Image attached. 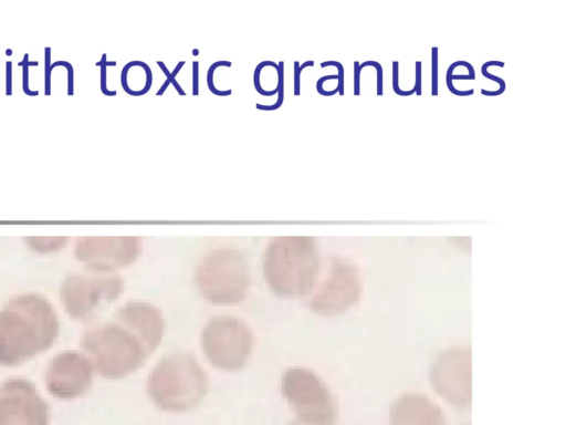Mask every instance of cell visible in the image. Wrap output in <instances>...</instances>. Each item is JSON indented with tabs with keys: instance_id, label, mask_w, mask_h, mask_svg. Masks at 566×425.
I'll list each match as a JSON object with an SVG mask.
<instances>
[{
	"instance_id": "obj_15",
	"label": "cell",
	"mask_w": 566,
	"mask_h": 425,
	"mask_svg": "<svg viewBox=\"0 0 566 425\" xmlns=\"http://www.w3.org/2000/svg\"><path fill=\"white\" fill-rule=\"evenodd\" d=\"M490 65H499V66H504V62H501V61H489V62H485L482 68H481V72L483 74V76H485L486 79H490L494 82H497L500 87L497 91H486L484 89L481 90V93L483 95H489V96H494V95H499V94H502L504 91H505V82L503 79H501L500 76H496V75H493L491 73H489L486 71L488 66Z\"/></svg>"
},
{
	"instance_id": "obj_24",
	"label": "cell",
	"mask_w": 566,
	"mask_h": 425,
	"mask_svg": "<svg viewBox=\"0 0 566 425\" xmlns=\"http://www.w3.org/2000/svg\"><path fill=\"white\" fill-rule=\"evenodd\" d=\"M56 65H65L66 69H67V93L69 94H72L73 93V68L70 63L65 62V61H57L55 62L54 64L51 65V68L53 66H56Z\"/></svg>"
},
{
	"instance_id": "obj_8",
	"label": "cell",
	"mask_w": 566,
	"mask_h": 425,
	"mask_svg": "<svg viewBox=\"0 0 566 425\" xmlns=\"http://www.w3.org/2000/svg\"><path fill=\"white\" fill-rule=\"evenodd\" d=\"M361 293L363 280L358 268L334 259L325 280L311 298L310 308L322 315L338 314L358 303Z\"/></svg>"
},
{
	"instance_id": "obj_13",
	"label": "cell",
	"mask_w": 566,
	"mask_h": 425,
	"mask_svg": "<svg viewBox=\"0 0 566 425\" xmlns=\"http://www.w3.org/2000/svg\"><path fill=\"white\" fill-rule=\"evenodd\" d=\"M66 238H28L29 245L36 250H54L59 249L66 242Z\"/></svg>"
},
{
	"instance_id": "obj_10",
	"label": "cell",
	"mask_w": 566,
	"mask_h": 425,
	"mask_svg": "<svg viewBox=\"0 0 566 425\" xmlns=\"http://www.w3.org/2000/svg\"><path fill=\"white\" fill-rule=\"evenodd\" d=\"M118 318L139 339L148 354L160 344L164 318L156 307L140 301L129 302L119 310Z\"/></svg>"
},
{
	"instance_id": "obj_31",
	"label": "cell",
	"mask_w": 566,
	"mask_h": 425,
	"mask_svg": "<svg viewBox=\"0 0 566 425\" xmlns=\"http://www.w3.org/2000/svg\"><path fill=\"white\" fill-rule=\"evenodd\" d=\"M198 52H199L198 50H193V55H198L199 54Z\"/></svg>"
},
{
	"instance_id": "obj_2",
	"label": "cell",
	"mask_w": 566,
	"mask_h": 425,
	"mask_svg": "<svg viewBox=\"0 0 566 425\" xmlns=\"http://www.w3.org/2000/svg\"><path fill=\"white\" fill-rule=\"evenodd\" d=\"M151 402L166 412L195 408L208 392V377L189 353L170 354L153 369L147 384Z\"/></svg>"
},
{
	"instance_id": "obj_5",
	"label": "cell",
	"mask_w": 566,
	"mask_h": 425,
	"mask_svg": "<svg viewBox=\"0 0 566 425\" xmlns=\"http://www.w3.org/2000/svg\"><path fill=\"white\" fill-rule=\"evenodd\" d=\"M86 348L97 371L106 377H123L137 370L148 352L124 325H103L87 335Z\"/></svg>"
},
{
	"instance_id": "obj_21",
	"label": "cell",
	"mask_w": 566,
	"mask_h": 425,
	"mask_svg": "<svg viewBox=\"0 0 566 425\" xmlns=\"http://www.w3.org/2000/svg\"><path fill=\"white\" fill-rule=\"evenodd\" d=\"M314 65L313 61H306L302 65L297 61L294 62V94H300V76L304 68Z\"/></svg>"
},
{
	"instance_id": "obj_6",
	"label": "cell",
	"mask_w": 566,
	"mask_h": 425,
	"mask_svg": "<svg viewBox=\"0 0 566 425\" xmlns=\"http://www.w3.org/2000/svg\"><path fill=\"white\" fill-rule=\"evenodd\" d=\"M201 345L209 362L221 370L237 371L248 362L253 336L239 319L218 315L209 320L202 331Z\"/></svg>"
},
{
	"instance_id": "obj_22",
	"label": "cell",
	"mask_w": 566,
	"mask_h": 425,
	"mask_svg": "<svg viewBox=\"0 0 566 425\" xmlns=\"http://www.w3.org/2000/svg\"><path fill=\"white\" fill-rule=\"evenodd\" d=\"M328 65H334V66H336L338 69V83H337L336 89L338 90V93L340 95H343L344 94V68L337 61H326V62H322L321 63L322 68H325V66H328Z\"/></svg>"
},
{
	"instance_id": "obj_12",
	"label": "cell",
	"mask_w": 566,
	"mask_h": 425,
	"mask_svg": "<svg viewBox=\"0 0 566 425\" xmlns=\"http://www.w3.org/2000/svg\"><path fill=\"white\" fill-rule=\"evenodd\" d=\"M463 62L464 61H455L453 62L449 68H448V71H447V86L449 89V91L455 95H460V96H467V95H471L474 93V91L471 89L469 91H458L453 84H452V80H474L475 76H472L470 74H465V75H452V72L453 70L458 66V65H463Z\"/></svg>"
},
{
	"instance_id": "obj_1",
	"label": "cell",
	"mask_w": 566,
	"mask_h": 425,
	"mask_svg": "<svg viewBox=\"0 0 566 425\" xmlns=\"http://www.w3.org/2000/svg\"><path fill=\"white\" fill-rule=\"evenodd\" d=\"M263 274L269 288L287 298L308 293L316 282L319 257L312 237L285 236L272 239L263 253Z\"/></svg>"
},
{
	"instance_id": "obj_23",
	"label": "cell",
	"mask_w": 566,
	"mask_h": 425,
	"mask_svg": "<svg viewBox=\"0 0 566 425\" xmlns=\"http://www.w3.org/2000/svg\"><path fill=\"white\" fill-rule=\"evenodd\" d=\"M367 65H371V66H375L376 68V72H377V94L378 95H381L382 94V68L380 65L379 62H376V61H366L361 64H359V68L360 70Z\"/></svg>"
},
{
	"instance_id": "obj_9",
	"label": "cell",
	"mask_w": 566,
	"mask_h": 425,
	"mask_svg": "<svg viewBox=\"0 0 566 425\" xmlns=\"http://www.w3.org/2000/svg\"><path fill=\"white\" fill-rule=\"evenodd\" d=\"M142 250L139 237H90L77 242L78 258L90 261L92 267L109 270L134 262Z\"/></svg>"
},
{
	"instance_id": "obj_19",
	"label": "cell",
	"mask_w": 566,
	"mask_h": 425,
	"mask_svg": "<svg viewBox=\"0 0 566 425\" xmlns=\"http://www.w3.org/2000/svg\"><path fill=\"white\" fill-rule=\"evenodd\" d=\"M105 59H106V55L104 54L102 58V61L99 63H97L98 65H101V89H102V92L106 95H115L116 91L111 92L106 87V66L115 65V62L108 63L105 61Z\"/></svg>"
},
{
	"instance_id": "obj_26",
	"label": "cell",
	"mask_w": 566,
	"mask_h": 425,
	"mask_svg": "<svg viewBox=\"0 0 566 425\" xmlns=\"http://www.w3.org/2000/svg\"><path fill=\"white\" fill-rule=\"evenodd\" d=\"M360 68L359 62H354V94H359Z\"/></svg>"
},
{
	"instance_id": "obj_14",
	"label": "cell",
	"mask_w": 566,
	"mask_h": 425,
	"mask_svg": "<svg viewBox=\"0 0 566 425\" xmlns=\"http://www.w3.org/2000/svg\"><path fill=\"white\" fill-rule=\"evenodd\" d=\"M277 100L272 105L256 104L259 110L272 111L279 108L284 101V62L281 61L277 64Z\"/></svg>"
},
{
	"instance_id": "obj_17",
	"label": "cell",
	"mask_w": 566,
	"mask_h": 425,
	"mask_svg": "<svg viewBox=\"0 0 566 425\" xmlns=\"http://www.w3.org/2000/svg\"><path fill=\"white\" fill-rule=\"evenodd\" d=\"M431 94H438V48L431 49Z\"/></svg>"
},
{
	"instance_id": "obj_3",
	"label": "cell",
	"mask_w": 566,
	"mask_h": 425,
	"mask_svg": "<svg viewBox=\"0 0 566 425\" xmlns=\"http://www.w3.org/2000/svg\"><path fill=\"white\" fill-rule=\"evenodd\" d=\"M195 279L202 297L214 304L239 303L249 289L245 258L239 249L231 247L208 252L198 265Z\"/></svg>"
},
{
	"instance_id": "obj_20",
	"label": "cell",
	"mask_w": 566,
	"mask_h": 425,
	"mask_svg": "<svg viewBox=\"0 0 566 425\" xmlns=\"http://www.w3.org/2000/svg\"><path fill=\"white\" fill-rule=\"evenodd\" d=\"M28 58H29V55L25 54L24 58H23V61L20 63V65L23 66V76H22V79H23V91L25 93H28L29 95H35V94H38V92H31L30 89H29V85H28L29 75H28V73H29V65H36L38 62L35 61V62H31L30 63V62H28Z\"/></svg>"
},
{
	"instance_id": "obj_25",
	"label": "cell",
	"mask_w": 566,
	"mask_h": 425,
	"mask_svg": "<svg viewBox=\"0 0 566 425\" xmlns=\"http://www.w3.org/2000/svg\"><path fill=\"white\" fill-rule=\"evenodd\" d=\"M192 94H199V62L193 61L192 63Z\"/></svg>"
},
{
	"instance_id": "obj_7",
	"label": "cell",
	"mask_w": 566,
	"mask_h": 425,
	"mask_svg": "<svg viewBox=\"0 0 566 425\" xmlns=\"http://www.w3.org/2000/svg\"><path fill=\"white\" fill-rule=\"evenodd\" d=\"M431 387L447 403L464 408L471 404V349L452 345L440 352L429 370Z\"/></svg>"
},
{
	"instance_id": "obj_27",
	"label": "cell",
	"mask_w": 566,
	"mask_h": 425,
	"mask_svg": "<svg viewBox=\"0 0 566 425\" xmlns=\"http://www.w3.org/2000/svg\"><path fill=\"white\" fill-rule=\"evenodd\" d=\"M415 91L416 94H421V62H416V82H415Z\"/></svg>"
},
{
	"instance_id": "obj_16",
	"label": "cell",
	"mask_w": 566,
	"mask_h": 425,
	"mask_svg": "<svg viewBox=\"0 0 566 425\" xmlns=\"http://www.w3.org/2000/svg\"><path fill=\"white\" fill-rule=\"evenodd\" d=\"M157 63H158V65L160 66V69L163 70V72H164V73L166 74V76H167V80H166V81H165V83L161 85L160 90L157 92V95L163 94V93L166 91V89L168 87V85H169V84H172V85L176 87V90H177V92H178L179 94L185 95V94H186V93H185V91L180 87V85H179V84L176 82V80H175L176 74H177V73L179 72V70L182 68V65L185 64V61H180V62L176 65V68H175V70H174L172 72H170L161 61H158Z\"/></svg>"
},
{
	"instance_id": "obj_29",
	"label": "cell",
	"mask_w": 566,
	"mask_h": 425,
	"mask_svg": "<svg viewBox=\"0 0 566 425\" xmlns=\"http://www.w3.org/2000/svg\"><path fill=\"white\" fill-rule=\"evenodd\" d=\"M46 51V76H45V80H46V94H50V69H52L51 66L49 68V61H50V49L46 48L45 49Z\"/></svg>"
},
{
	"instance_id": "obj_30",
	"label": "cell",
	"mask_w": 566,
	"mask_h": 425,
	"mask_svg": "<svg viewBox=\"0 0 566 425\" xmlns=\"http://www.w3.org/2000/svg\"><path fill=\"white\" fill-rule=\"evenodd\" d=\"M290 425H302V424L296 421V422L291 423Z\"/></svg>"
},
{
	"instance_id": "obj_18",
	"label": "cell",
	"mask_w": 566,
	"mask_h": 425,
	"mask_svg": "<svg viewBox=\"0 0 566 425\" xmlns=\"http://www.w3.org/2000/svg\"><path fill=\"white\" fill-rule=\"evenodd\" d=\"M399 63L397 61L392 62V90L395 93L401 96H407L416 93L415 87L410 91H402L399 87Z\"/></svg>"
},
{
	"instance_id": "obj_11",
	"label": "cell",
	"mask_w": 566,
	"mask_h": 425,
	"mask_svg": "<svg viewBox=\"0 0 566 425\" xmlns=\"http://www.w3.org/2000/svg\"><path fill=\"white\" fill-rule=\"evenodd\" d=\"M389 425H448V422L443 411L429 396L409 392L392 403Z\"/></svg>"
},
{
	"instance_id": "obj_4",
	"label": "cell",
	"mask_w": 566,
	"mask_h": 425,
	"mask_svg": "<svg viewBox=\"0 0 566 425\" xmlns=\"http://www.w3.org/2000/svg\"><path fill=\"white\" fill-rule=\"evenodd\" d=\"M284 398L302 425H334L337 406L333 394L314 372L291 367L281 382Z\"/></svg>"
},
{
	"instance_id": "obj_28",
	"label": "cell",
	"mask_w": 566,
	"mask_h": 425,
	"mask_svg": "<svg viewBox=\"0 0 566 425\" xmlns=\"http://www.w3.org/2000/svg\"><path fill=\"white\" fill-rule=\"evenodd\" d=\"M11 66H12V63L11 62H7V94H11L12 91H11V87H12V83H11V77H12V71H11Z\"/></svg>"
}]
</instances>
